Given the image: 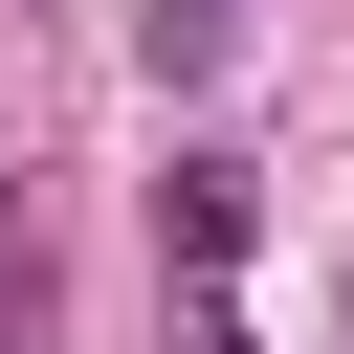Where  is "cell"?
Here are the masks:
<instances>
[{"label": "cell", "instance_id": "2", "mask_svg": "<svg viewBox=\"0 0 354 354\" xmlns=\"http://www.w3.org/2000/svg\"><path fill=\"white\" fill-rule=\"evenodd\" d=\"M133 66H155V88H221V66H243V0H133Z\"/></svg>", "mask_w": 354, "mask_h": 354}, {"label": "cell", "instance_id": "1", "mask_svg": "<svg viewBox=\"0 0 354 354\" xmlns=\"http://www.w3.org/2000/svg\"><path fill=\"white\" fill-rule=\"evenodd\" d=\"M155 266H177V288L243 266V155H177V177H155Z\"/></svg>", "mask_w": 354, "mask_h": 354}]
</instances>
